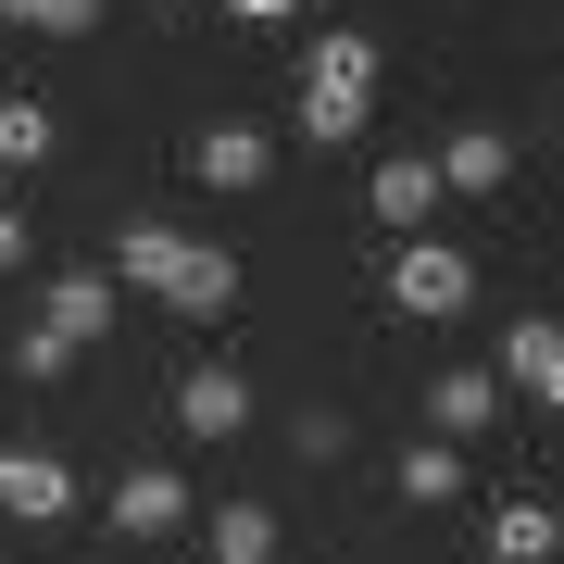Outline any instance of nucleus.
<instances>
[{
    "label": "nucleus",
    "instance_id": "obj_1",
    "mask_svg": "<svg viewBox=\"0 0 564 564\" xmlns=\"http://www.w3.org/2000/svg\"><path fill=\"white\" fill-rule=\"evenodd\" d=\"M126 276L151 289L163 314H188V326H214V314H239V251H214V239H188V226H163V214H139L126 226Z\"/></svg>",
    "mask_w": 564,
    "mask_h": 564
},
{
    "label": "nucleus",
    "instance_id": "obj_2",
    "mask_svg": "<svg viewBox=\"0 0 564 564\" xmlns=\"http://www.w3.org/2000/svg\"><path fill=\"white\" fill-rule=\"evenodd\" d=\"M364 126H377V39H314L302 51V139L351 151Z\"/></svg>",
    "mask_w": 564,
    "mask_h": 564
},
{
    "label": "nucleus",
    "instance_id": "obj_3",
    "mask_svg": "<svg viewBox=\"0 0 564 564\" xmlns=\"http://www.w3.org/2000/svg\"><path fill=\"white\" fill-rule=\"evenodd\" d=\"M377 289H389V314H414V326H452L464 302H477V263H464L452 239H402Z\"/></svg>",
    "mask_w": 564,
    "mask_h": 564
},
{
    "label": "nucleus",
    "instance_id": "obj_4",
    "mask_svg": "<svg viewBox=\"0 0 564 564\" xmlns=\"http://www.w3.org/2000/svg\"><path fill=\"white\" fill-rule=\"evenodd\" d=\"M0 514H13V527L76 514V464H63V452H39V440H13V452H0Z\"/></svg>",
    "mask_w": 564,
    "mask_h": 564
},
{
    "label": "nucleus",
    "instance_id": "obj_5",
    "mask_svg": "<svg viewBox=\"0 0 564 564\" xmlns=\"http://www.w3.org/2000/svg\"><path fill=\"white\" fill-rule=\"evenodd\" d=\"M489 377H502V389H527L540 414H564V326H552V314H514V326H502V364H489Z\"/></svg>",
    "mask_w": 564,
    "mask_h": 564
},
{
    "label": "nucleus",
    "instance_id": "obj_6",
    "mask_svg": "<svg viewBox=\"0 0 564 564\" xmlns=\"http://www.w3.org/2000/svg\"><path fill=\"white\" fill-rule=\"evenodd\" d=\"M176 426L188 440H239L251 426V364H188L176 377Z\"/></svg>",
    "mask_w": 564,
    "mask_h": 564
},
{
    "label": "nucleus",
    "instance_id": "obj_7",
    "mask_svg": "<svg viewBox=\"0 0 564 564\" xmlns=\"http://www.w3.org/2000/svg\"><path fill=\"white\" fill-rule=\"evenodd\" d=\"M502 414V377H489V364H440V377H426V440H477V426Z\"/></svg>",
    "mask_w": 564,
    "mask_h": 564
},
{
    "label": "nucleus",
    "instance_id": "obj_8",
    "mask_svg": "<svg viewBox=\"0 0 564 564\" xmlns=\"http://www.w3.org/2000/svg\"><path fill=\"white\" fill-rule=\"evenodd\" d=\"M39 326H51L63 351H88V339L113 326V276H101V263H63V276L39 289Z\"/></svg>",
    "mask_w": 564,
    "mask_h": 564
},
{
    "label": "nucleus",
    "instance_id": "obj_9",
    "mask_svg": "<svg viewBox=\"0 0 564 564\" xmlns=\"http://www.w3.org/2000/svg\"><path fill=\"white\" fill-rule=\"evenodd\" d=\"M113 527H126V540H176V527H188V477H176V464H126V477H113Z\"/></svg>",
    "mask_w": 564,
    "mask_h": 564
},
{
    "label": "nucleus",
    "instance_id": "obj_10",
    "mask_svg": "<svg viewBox=\"0 0 564 564\" xmlns=\"http://www.w3.org/2000/svg\"><path fill=\"white\" fill-rule=\"evenodd\" d=\"M188 176L239 202V188H263V176H276V139H263V126H202V139H188Z\"/></svg>",
    "mask_w": 564,
    "mask_h": 564
},
{
    "label": "nucleus",
    "instance_id": "obj_11",
    "mask_svg": "<svg viewBox=\"0 0 564 564\" xmlns=\"http://www.w3.org/2000/svg\"><path fill=\"white\" fill-rule=\"evenodd\" d=\"M440 188H464V202L514 188V139H502V126H452V139H440Z\"/></svg>",
    "mask_w": 564,
    "mask_h": 564
},
{
    "label": "nucleus",
    "instance_id": "obj_12",
    "mask_svg": "<svg viewBox=\"0 0 564 564\" xmlns=\"http://www.w3.org/2000/svg\"><path fill=\"white\" fill-rule=\"evenodd\" d=\"M452 188H440V151H389L377 163V226H426Z\"/></svg>",
    "mask_w": 564,
    "mask_h": 564
},
{
    "label": "nucleus",
    "instance_id": "obj_13",
    "mask_svg": "<svg viewBox=\"0 0 564 564\" xmlns=\"http://www.w3.org/2000/svg\"><path fill=\"white\" fill-rule=\"evenodd\" d=\"M489 564H564V514L527 489V502H502L489 514Z\"/></svg>",
    "mask_w": 564,
    "mask_h": 564
},
{
    "label": "nucleus",
    "instance_id": "obj_14",
    "mask_svg": "<svg viewBox=\"0 0 564 564\" xmlns=\"http://www.w3.org/2000/svg\"><path fill=\"white\" fill-rule=\"evenodd\" d=\"M389 489H402L414 514H440V502H464V452H452V440H414L402 464H389Z\"/></svg>",
    "mask_w": 564,
    "mask_h": 564
},
{
    "label": "nucleus",
    "instance_id": "obj_15",
    "mask_svg": "<svg viewBox=\"0 0 564 564\" xmlns=\"http://www.w3.org/2000/svg\"><path fill=\"white\" fill-rule=\"evenodd\" d=\"M51 151H63L51 101H0V176H25V163H51Z\"/></svg>",
    "mask_w": 564,
    "mask_h": 564
},
{
    "label": "nucleus",
    "instance_id": "obj_16",
    "mask_svg": "<svg viewBox=\"0 0 564 564\" xmlns=\"http://www.w3.org/2000/svg\"><path fill=\"white\" fill-rule=\"evenodd\" d=\"M0 25H39V39H88L101 0H0Z\"/></svg>",
    "mask_w": 564,
    "mask_h": 564
},
{
    "label": "nucleus",
    "instance_id": "obj_17",
    "mask_svg": "<svg viewBox=\"0 0 564 564\" xmlns=\"http://www.w3.org/2000/svg\"><path fill=\"white\" fill-rule=\"evenodd\" d=\"M214 552H276V514H263V502H226L214 514Z\"/></svg>",
    "mask_w": 564,
    "mask_h": 564
},
{
    "label": "nucleus",
    "instance_id": "obj_18",
    "mask_svg": "<svg viewBox=\"0 0 564 564\" xmlns=\"http://www.w3.org/2000/svg\"><path fill=\"white\" fill-rule=\"evenodd\" d=\"M339 440H351V426L326 414V402H302V414H289V452H302V464H326V452H339Z\"/></svg>",
    "mask_w": 564,
    "mask_h": 564
},
{
    "label": "nucleus",
    "instance_id": "obj_19",
    "mask_svg": "<svg viewBox=\"0 0 564 564\" xmlns=\"http://www.w3.org/2000/svg\"><path fill=\"white\" fill-rule=\"evenodd\" d=\"M25 263V214H13V176H0V276Z\"/></svg>",
    "mask_w": 564,
    "mask_h": 564
},
{
    "label": "nucleus",
    "instance_id": "obj_20",
    "mask_svg": "<svg viewBox=\"0 0 564 564\" xmlns=\"http://www.w3.org/2000/svg\"><path fill=\"white\" fill-rule=\"evenodd\" d=\"M226 13H239V25H289L302 0H226Z\"/></svg>",
    "mask_w": 564,
    "mask_h": 564
},
{
    "label": "nucleus",
    "instance_id": "obj_21",
    "mask_svg": "<svg viewBox=\"0 0 564 564\" xmlns=\"http://www.w3.org/2000/svg\"><path fill=\"white\" fill-rule=\"evenodd\" d=\"M214 564H276V552H214Z\"/></svg>",
    "mask_w": 564,
    "mask_h": 564
}]
</instances>
